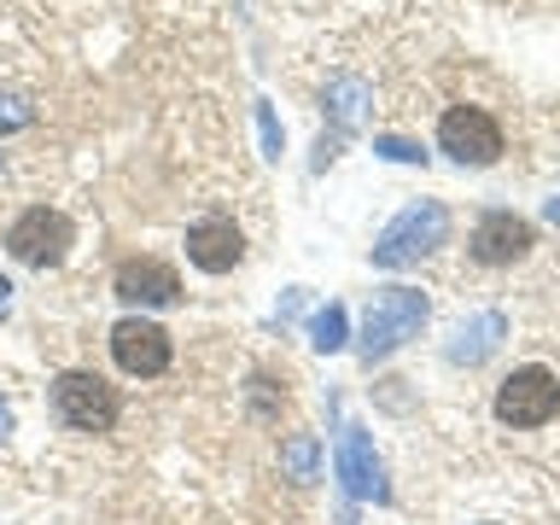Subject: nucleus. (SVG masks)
<instances>
[{"label": "nucleus", "mask_w": 560, "mask_h": 525, "mask_svg": "<svg viewBox=\"0 0 560 525\" xmlns=\"http://www.w3.org/2000/svg\"><path fill=\"white\" fill-rule=\"evenodd\" d=\"M310 345L322 350V357H332V350L350 345V315H345V304H327V310L310 315Z\"/></svg>", "instance_id": "nucleus-15"}, {"label": "nucleus", "mask_w": 560, "mask_h": 525, "mask_svg": "<svg viewBox=\"0 0 560 525\" xmlns=\"http://www.w3.org/2000/svg\"><path fill=\"white\" fill-rule=\"evenodd\" d=\"M112 292H117L135 315L170 310V304H182V298H187V292H182V275H175L164 257H122L117 275H112Z\"/></svg>", "instance_id": "nucleus-9"}, {"label": "nucleus", "mask_w": 560, "mask_h": 525, "mask_svg": "<svg viewBox=\"0 0 560 525\" xmlns=\"http://www.w3.org/2000/svg\"><path fill=\"white\" fill-rule=\"evenodd\" d=\"M339 479L350 497L362 502H392V485H385V462L374 455V438H368V427H345L339 432Z\"/></svg>", "instance_id": "nucleus-11"}, {"label": "nucleus", "mask_w": 560, "mask_h": 525, "mask_svg": "<svg viewBox=\"0 0 560 525\" xmlns=\"http://www.w3.org/2000/svg\"><path fill=\"white\" fill-rule=\"evenodd\" d=\"M502 339H508V315L502 310H479V315H467V322L450 332L444 357L455 368H479L485 357H497V350H502Z\"/></svg>", "instance_id": "nucleus-12"}, {"label": "nucleus", "mask_w": 560, "mask_h": 525, "mask_svg": "<svg viewBox=\"0 0 560 525\" xmlns=\"http://www.w3.org/2000/svg\"><path fill=\"white\" fill-rule=\"evenodd\" d=\"M35 122V100L18 94V88H0V135H18Z\"/></svg>", "instance_id": "nucleus-16"}, {"label": "nucleus", "mask_w": 560, "mask_h": 525, "mask_svg": "<svg viewBox=\"0 0 560 525\" xmlns=\"http://www.w3.org/2000/svg\"><path fill=\"white\" fill-rule=\"evenodd\" d=\"M280 467H287V479L310 485L315 472H322V438H315V432H292L287 444H280Z\"/></svg>", "instance_id": "nucleus-14"}, {"label": "nucleus", "mask_w": 560, "mask_h": 525, "mask_svg": "<svg viewBox=\"0 0 560 525\" xmlns=\"http://www.w3.org/2000/svg\"><path fill=\"white\" fill-rule=\"evenodd\" d=\"M7 432H12V402L0 397V438H7Z\"/></svg>", "instance_id": "nucleus-20"}, {"label": "nucleus", "mask_w": 560, "mask_h": 525, "mask_svg": "<svg viewBox=\"0 0 560 525\" xmlns=\"http://www.w3.org/2000/svg\"><path fill=\"white\" fill-rule=\"evenodd\" d=\"M542 217H549V222L560 228V199H549V205H542Z\"/></svg>", "instance_id": "nucleus-21"}, {"label": "nucleus", "mask_w": 560, "mask_h": 525, "mask_svg": "<svg viewBox=\"0 0 560 525\" xmlns=\"http://www.w3.org/2000/svg\"><path fill=\"white\" fill-rule=\"evenodd\" d=\"M0 245H7V257L24 262V269H59L70 257V245H77V222H70L59 205H30L7 222Z\"/></svg>", "instance_id": "nucleus-5"}, {"label": "nucleus", "mask_w": 560, "mask_h": 525, "mask_svg": "<svg viewBox=\"0 0 560 525\" xmlns=\"http://www.w3.org/2000/svg\"><path fill=\"white\" fill-rule=\"evenodd\" d=\"M497 420L502 427H514V432H537V427H549V420L560 415V380H555V368H542V362H520L514 374H508L497 385Z\"/></svg>", "instance_id": "nucleus-6"}, {"label": "nucleus", "mask_w": 560, "mask_h": 525, "mask_svg": "<svg viewBox=\"0 0 560 525\" xmlns=\"http://www.w3.org/2000/svg\"><path fill=\"white\" fill-rule=\"evenodd\" d=\"M47 409L70 432H112L117 415H122V397H117V385H105L100 374H88V368H65V374H52V385H47Z\"/></svg>", "instance_id": "nucleus-4"}, {"label": "nucleus", "mask_w": 560, "mask_h": 525, "mask_svg": "<svg viewBox=\"0 0 560 525\" xmlns=\"http://www.w3.org/2000/svg\"><path fill=\"white\" fill-rule=\"evenodd\" d=\"M7 310H12V280L0 275V315H7Z\"/></svg>", "instance_id": "nucleus-19"}, {"label": "nucleus", "mask_w": 560, "mask_h": 525, "mask_svg": "<svg viewBox=\"0 0 560 525\" xmlns=\"http://www.w3.org/2000/svg\"><path fill=\"white\" fill-rule=\"evenodd\" d=\"M438 245H450V210L438 199H415L380 228V240L368 257H374V269H415V262H427Z\"/></svg>", "instance_id": "nucleus-2"}, {"label": "nucleus", "mask_w": 560, "mask_h": 525, "mask_svg": "<svg viewBox=\"0 0 560 525\" xmlns=\"http://www.w3.org/2000/svg\"><path fill=\"white\" fill-rule=\"evenodd\" d=\"M374 152L392 158V164H427V147H420V140H402V135H374Z\"/></svg>", "instance_id": "nucleus-18"}, {"label": "nucleus", "mask_w": 560, "mask_h": 525, "mask_svg": "<svg viewBox=\"0 0 560 525\" xmlns=\"http://www.w3.org/2000/svg\"><path fill=\"white\" fill-rule=\"evenodd\" d=\"M532 245H537V228L525 217H514V210H485L467 234V257L479 269H508V262L532 257Z\"/></svg>", "instance_id": "nucleus-8"}, {"label": "nucleus", "mask_w": 560, "mask_h": 525, "mask_svg": "<svg viewBox=\"0 0 560 525\" xmlns=\"http://www.w3.org/2000/svg\"><path fill=\"white\" fill-rule=\"evenodd\" d=\"M322 112L339 122V129H357V122L374 112V82L350 77V70H332L327 88H322Z\"/></svg>", "instance_id": "nucleus-13"}, {"label": "nucleus", "mask_w": 560, "mask_h": 525, "mask_svg": "<svg viewBox=\"0 0 560 525\" xmlns=\"http://www.w3.org/2000/svg\"><path fill=\"white\" fill-rule=\"evenodd\" d=\"M187 262L199 275H234L240 262H245V234L228 217H199V222H187Z\"/></svg>", "instance_id": "nucleus-10"}, {"label": "nucleus", "mask_w": 560, "mask_h": 525, "mask_svg": "<svg viewBox=\"0 0 560 525\" xmlns=\"http://www.w3.org/2000/svg\"><path fill=\"white\" fill-rule=\"evenodd\" d=\"M105 345H112V362L129 380H158V374H170V362H175L170 327H158L152 315H122Z\"/></svg>", "instance_id": "nucleus-7"}, {"label": "nucleus", "mask_w": 560, "mask_h": 525, "mask_svg": "<svg viewBox=\"0 0 560 525\" xmlns=\"http://www.w3.org/2000/svg\"><path fill=\"white\" fill-rule=\"evenodd\" d=\"M438 152H444L450 164H462V170H490V164H502L508 135L485 105L455 100V105L438 112Z\"/></svg>", "instance_id": "nucleus-3"}, {"label": "nucleus", "mask_w": 560, "mask_h": 525, "mask_svg": "<svg viewBox=\"0 0 560 525\" xmlns=\"http://www.w3.org/2000/svg\"><path fill=\"white\" fill-rule=\"evenodd\" d=\"M432 322V298L420 287H380L368 298V315H362V339H357V357L374 368L385 357H397L409 339H420V327Z\"/></svg>", "instance_id": "nucleus-1"}, {"label": "nucleus", "mask_w": 560, "mask_h": 525, "mask_svg": "<svg viewBox=\"0 0 560 525\" xmlns=\"http://www.w3.org/2000/svg\"><path fill=\"white\" fill-rule=\"evenodd\" d=\"M257 135H262V158H280V152H287V129H280V117H275L269 100H257Z\"/></svg>", "instance_id": "nucleus-17"}]
</instances>
